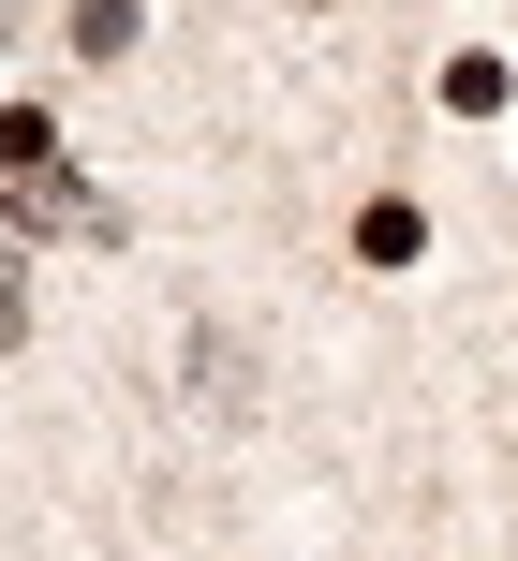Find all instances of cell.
Returning <instances> with one entry per match:
<instances>
[{"instance_id": "cell-1", "label": "cell", "mask_w": 518, "mask_h": 561, "mask_svg": "<svg viewBox=\"0 0 518 561\" xmlns=\"http://www.w3.org/2000/svg\"><path fill=\"white\" fill-rule=\"evenodd\" d=\"M356 252H371V266H415V252H430V222H415V207H401V193H385V207H371V222H356Z\"/></svg>"}]
</instances>
